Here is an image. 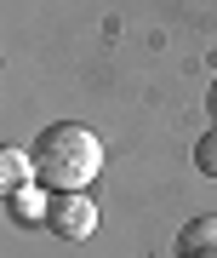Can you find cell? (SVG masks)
I'll list each match as a JSON object with an SVG mask.
<instances>
[{"label":"cell","mask_w":217,"mask_h":258,"mask_svg":"<svg viewBox=\"0 0 217 258\" xmlns=\"http://www.w3.org/2000/svg\"><path fill=\"white\" fill-rule=\"evenodd\" d=\"M29 161H35V184H46L52 195L57 189H86L103 172V144L80 120H52V126L35 132Z\"/></svg>","instance_id":"obj_1"},{"label":"cell","mask_w":217,"mask_h":258,"mask_svg":"<svg viewBox=\"0 0 217 258\" xmlns=\"http://www.w3.org/2000/svg\"><path fill=\"white\" fill-rule=\"evenodd\" d=\"M46 230L57 241H86L97 230V207L86 201V189H57L52 207H46Z\"/></svg>","instance_id":"obj_2"},{"label":"cell","mask_w":217,"mask_h":258,"mask_svg":"<svg viewBox=\"0 0 217 258\" xmlns=\"http://www.w3.org/2000/svg\"><path fill=\"white\" fill-rule=\"evenodd\" d=\"M177 258H217V218H189L177 230Z\"/></svg>","instance_id":"obj_3"},{"label":"cell","mask_w":217,"mask_h":258,"mask_svg":"<svg viewBox=\"0 0 217 258\" xmlns=\"http://www.w3.org/2000/svg\"><path fill=\"white\" fill-rule=\"evenodd\" d=\"M46 207H52V195H40L35 184L6 189V212H12V224H46Z\"/></svg>","instance_id":"obj_4"},{"label":"cell","mask_w":217,"mask_h":258,"mask_svg":"<svg viewBox=\"0 0 217 258\" xmlns=\"http://www.w3.org/2000/svg\"><path fill=\"white\" fill-rule=\"evenodd\" d=\"M0 184H6V189L35 184V161H29V149H0Z\"/></svg>","instance_id":"obj_5"},{"label":"cell","mask_w":217,"mask_h":258,"mask_svg":"<svg viewBox=\"0 0 217 258\" xmlns=\"http://www.w3.org/2000/svg\"><path fill=\"white\" fill-rule=\"evenodd\" d=\"M194 166H200V178H217V126H206L194 138Z\"/></svg>","instance_id":"obj_6"},{"label":"cell","mask_w":217,"mask_h":258,"mask_svg":"<svg viewBox=\"0 0 217 258\" xmlns=\"http://www.w3.org/2000/svg\"><path fill=\"white\" fill-rule=\"evenodd\" d=\"M206 115H211V126H217V75H211V86H206Z\"/></svg>","instance_id":"obj_7"}]
</instances>
